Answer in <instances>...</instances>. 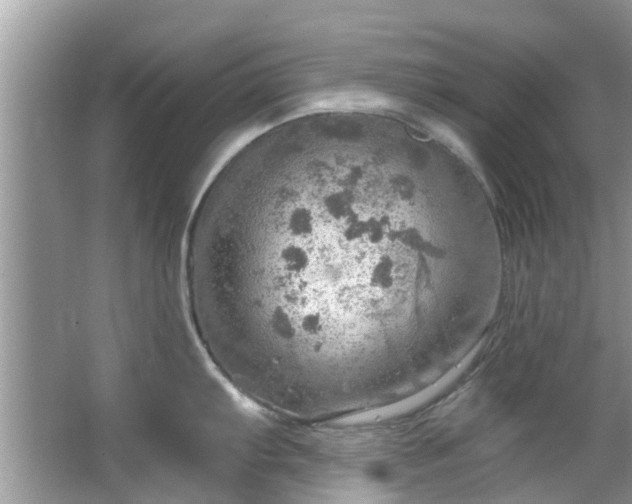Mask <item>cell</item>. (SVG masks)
Instances as JSON below:
<instances>
[{
  "mask_svg": "<svg viewBox=\"0 0 632 504\" xmlns=\"http://www.w3.org/2000/svg\"><path fill=\"white\" fill-rule=\"evenodd\" d=\"M402 130L359 112L306 115L236 151L189 224L190 317L246 398L323 421L399 396L436 244Z\"/></svg>",
  "mask_w": 632,
  "mask_h": 504,
  "instance_id": "obj_1",
  "label": "cell"
}]
</instances>
